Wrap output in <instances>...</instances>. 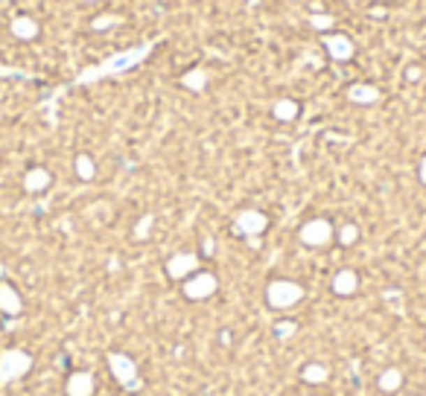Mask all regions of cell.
<instances>
[{
	"label": "cell",
	"mask_w": 426,
	"mask_h": 396,
	"mask_svg": "<svg viewBox=\"0 0 426 396\" xmlns=\"http://www.w3.org/2000/svg\"><path fill=\"white\" fill-rule=\"evenodd\" d=\"M149 47H152V44H140V47L126 50V53H120V56H111L105 64H96V68L82 70V73H79V82H82V85H85V82H94V79L117 76V73H123V70L132 68V64H138L140 59H146V53H149Z\"/></svg>",
	"instance_id": "cell-1"
},
{
	"label": "cell",
	"mask_w": 426,
	"mask_h": 396,
	"mask_svg": "<svg viewBox=\"0 0 426 396\" xmlns=\"http://www.w3.org/2000/svg\"><path fill=\"white\" fill-rule=\"evenodd\" d=\"M301 300H304V286H298L295 280H272L266 286V303L277 312H286L298 306Z\"/></svg>",
	"instance_id": "cell-2"
},
{
	"label": "cell",
	"mask_w": 426,
	"mask_h": 396,
	"mask_svg": "<svg viewBox=\"0 0 426 396\" xmlns=\"http://www.w3.org/2000/svg\"><path fill=\"white\" fill-rule=\"evenodd\" d=\"M32 370V356L24 350H3L0 353V390L9 388L12 382H18Z\"/></svg>",
	"instance_id": "cell-3"
},
{
	"label": "cell",
	"mask_w": 426,
	"mask_h": 396,
	"mask_svg": "<svg viewBox=\"0 0 426 396\" xmlns=\"http://www.w3.org/2000/svg\"><path fill=\"white\" fill-rule=\"evenodd\" d=\"M105 361H108L111 376L120 382V388L132 390V393L140 388V370H138V365H135L132 356H126V353H108Z\"/></svg>",
	"instance_id": "cell-4"
},
{
	"label": "cell",
	"mask_w": 426,
	"mask_h": 396,
	"mask_svg": "<svg viewBox=\"0 0 426 396\" xmlns=\"http://www.w3.org/2000/svg\"><path fill=\"white\" fill-rule=\"evenodd\" d=\"M219 289V280L213 271H196L184 280V297L187 300H207Z\"/></svg>",
	"instance_id": "cell-5"
},
{
	"label": "cell",
	"mask_w": 426,
	"mask_h": 396,
	"mask_svg": "<svg viewBox=\"0 0 426 396\" xmlns=\"http://www.w3.org/2000/svg\"><path fill=\"white\" fill-rule=\"evenodd\" d=\"M336 236V227L327 222V219H309L307 224H301L298 230V239L307 245V247H324L330 245Z\"/></svg>",
	"instance_id": "cell-6"
},
{
	"label": "cell",
	"mask_w": 426,
	"mask_h": 396,
	"mask_svg": "<svg viewBox=\"0 0 426 396\" xmlns=\"http://www.w3.org/2000/svg\"><path fill=\"white\" fill-rule=\"evenodd\" d=\"M266 227H269V216L266 213H260V210H240L237 219H234V234L249 236V239L260 236Z\"/></svg>",
	"instance_id": "cell-7"
},
{
	"label": "cell",
	"mask_w": 426,
	"mask_h": 396,
	"mask_svg": "<svg viewBox=\"0 0 426 396\" xmlns=\"http://www.w3.org/2000/svg\"><path fill=\"white\" fill-rule=\"evenodd\" d=\"M199 271V257L193 251H178L167 259V274L170 280H187L190 274Z\"/></svg>",
	"instance_id": "cell-8"
},
{
	"label": "cell",
	"mask_w": 426,
	"mask_h": 396,
	"mask_svg": "<svg viewBox=\"0 0 426 396\" xmlns=\"http://www.w3.org/2000/svg\"><path fill=\"white\" fill-rule=\"evenodd\" d=\"M324 50L330 53L333 61H351L353 59V41L348 36H339V32H333V36H327L324 38Z\"/></svg>",
	"instance_id": "cell-9"
},
{
	"label": "cell",
	"mask_w": 426,
	"mask_h": 396,
	"mask_svg": "<svg viewBox=\"0 0 426 396\" xmlns=\"http://www.w3.org/2000/svg\"><path fill=\"white\" fill-rule=\"evenodd\" d=\"M64 393L68 396H91L94 393V376L88 370H76L64 382Z\"/></svg>",
	"instance_id": "cell-10"
},
{
	"label": "cell",
	"mask_w": 426,
	"mask_h": 396,
	"mask_svg": "<svg viewBox=\"0 0 426 396\" xmlns=\"http://www.w3.org/2000/svg\"><path fill=\"white\" fill-rule=\"evenodd\" d=\"M330 289H333L339 297H351V294L359 289V274H356L353 268H341V271H336L333 280H330Z\"/></svg>",
	"instance_id": "cell-11"
},
{
	"label": "cell",
	"mask_w": 426,
	"mask_h": 396,
	"mask_svg": "<svg viewBox=\"0 0 426 396\" xmlns=\"http://www.w3.org/2000/svg\"><path fill=\"white\" fill-rule=\"evenodd\" d=\"M0 312H3V315H12V318L24 312L21 294L15 291V286H9V283H0Z\"/></svg>",
	"instance_id": "cell-12"
},
{
	"label": "cell",
	"mask_w": 426,
	"mask_h": 396,
	"mask_svg": "<svg viewBox=\"0 0 426 396\" xmlns=\"http://www.w3.org/2000/svg\"><path fill=\"white\" fill-rule=\"evenodd\" d=\"M50 184H53V175H50V169H44V167H32L24 175V190L27 192H44Z\"/></svg>",
	"instance_id": "cell-13"
},
{
	"label": "cell",
	"mask_w": 426,
	"mask_h": 396,
	"mask_svg": "<svg viewBox=\"0 0 426 396\" xmlns=\"http://www.w3.org/2000/svg\"><path fill=\"white\" fill-rule=\"evenodd\" d=\"M380 88H374V85H365V82H359V85H351L348 88V99L353 105H374V102H380Z\"/></svg>",
	"instance_id": "cell-14"
},
{
	"label": "cell",
	"mask_w": 426,
	"mask_h": 396,
	"mask_svg": "<svg viewBox=\"0 0 426 396\" xmlns=\"http://www.w3.org/2000/svg\"><path fill=\"white\" fill-rule=\"evenodd\" d=\"M38 21L36 18H27V15H21V18H15L12 21V36L15 38H21V41H32V38H38Z\"/></svg>",
	"instance_id": "cell-15"
},
{
	"label": "cell",
	"mask_w": 426,
	"mask_h": 396,
	"mask_svg": "<svg viewBox=\"0 0 426 396\" xmlns=\"http://www.w3.org/2000/svg\"><path fill=\"white\" fill-rule=\"evenodd\" d=\"M376 388L383 393H395L403 388V370L400 367H385L380 376H376Z\"/></svg>",
	"instance_id": "cell-16"
},
{
	"label": "cell",
	"mask_w": 426,
	"mask_h": 396,
	"mask_svg": "<svg viewBox=\"0 0 426 396\" xmlns=\"http://www.w3.org/2000/svg\"><path fill=\"white\" fill-rule=\"evenodd\" d=\"M298 102L295 99H277V102L272 105V114H274V120H281V123H292V120H298Z\"/></svg>",
	"instance_id": "cell-17"
},
{
	"label": "cell",
	"mask_w": 426,
	"mask_h": 396,
	"mask_svg": "<svg viewBox=\"0 0 426 396\" xmlns=\"http://www.w3.org/2000/svg\"><path fill=\"white\" fill-rule=\"evenodd\" d=\"M301 379H304L307 385H321V382L330 379V367H324V365H318V361H313V365L301 367Z\"/></svg>",
	"instance_id": "cell-18"
},
{
	"label": "cell",
	"mask_w": 426,
	"mask_h": 396,
	"mask_svg": "<svg viewBox=\"0 0 426 396\" xmlns=\"http://www.w3.org/2000/svg\"><path fill=\"white\" fill-rule=\"evenodd\" d=\"M73 172H76V178L79 181H94L96 178V163H94V158L91 155H76V160H73Z\"/></svg>",
	"instance_id": "cell-19"
},
{
	"label": "cell",
	"mask_w": 426,
	"mask_h": 396,
	"mask_svg": "<svg viewBox=\"0 0 426 396\" xmlns=\"http://www.w3.org/2000/svg\"><path fill=\"white\" fill-rule=\"evenodd\" d=\"M182 85L184 88H190V91H205V85H207V70L205 68H193V70H187L184 76H182Z\"/></svg>",
	"instance_id": "cell-20"
},
{
	"label": "cell",
	"mask_w": 426,
	"mask_h": 396,
	"mask_svg": "<svg viewBox=\"0 0 426 396\" xmlns=\"http://www.w3.org/2000/svg\"><path fill=\"white\" fill-rule=\"evenodd\" d=\"M123 18L120 15H114V12H108V15H96V18L91 21V29L94 32H105V29H111V26H117Z\"/></svg>",
	"instance_id": "cell-21"
},
{
	"label": "cell",
	"mask_w": 426,
	"mask_h": 396,
	"mask_svg": "<svg viewBox=\"0 0 426 396\" xmlns=\"http://www.w3.org/2000/svg\"><path fill=\"white\" fill-rule=\"evenodd\" d=\"M307 24L313 26V29H318V32H327L336 21H333V15H327V12H313V15L307 18Z\"/></svg>",
	"instance_id": "cell-22"
},
{
	"label": "cell",
	"mask_w": 426,
	"mask_h": 396,
	"mask_svg": "<svg viewBox=\"0 0 426 396\" xmlns=\"http://www.w3.org/2000/svg\"><path fill=\"white\" fill-rule=\"evenodd\" d=\"M336 236H339L341 245H353V242L359 239V227L348 222V224H341V227H339V234H336Z\"/></svg>",
	"instance_id": "cell-23"
},
{
	"label": "cell",
	"mask_w": 426,
	"mask_h": 396,
	"mask_svg": "<svg viewBox=\"0 0 426 396\" xmlns=\"http://www.w3.org/2000/svg\"><path fill=\"white\" fill-rule=\"evenodd\" d=\"M152 224H155V216H152V213H146V216L135 224V239H146V236H149Z\"/></svg>",
	"instance_id": "cell-24"
},
{
	"label": "cell",
	"mask_w": 426,
	"mask_h": 396,
	"mask_svg": "<svg viewBox=\"0 0 426 396\" xmlns=\"http://www.w3.org/2000/svg\"><path fill=\"white\" fill-rule=\"evenodd\" d=\"M295 333H298V323H295V321H281V323L274 326V335H277V338H284V341L292 338Z\"/></svg>",
	"instance_id": "cell-25"
},
{
	"label": "cell",
	"mask_w": 426,
	"mask_h": 396,
	"mask_svg": "<svg viewBox=\"0 0 426 396\" xmlns=\"http://www.w3.org/2000/svg\"><path fill=\"white\" fill-rule=\"evenodd\" d=\"M406 79H409V82H418V79H420V68H418V64H412V68L406 70Z\"/></svg>",
	"instance_id": "cell-26"
},
{
	"label": "cell",
	"mask_w": 426,
	"mask_h": 396,
	"mask_svg": "<svg viewBox=\"0 0 426 396\" xmlns=\"http://www.w3.org/2000/svg\"><path fill=\"white\" fill-rule=\"evenodd\" d=\"M418 178H420V184H426V155H423L420 163H418Z\"/></svg>",
	"instance_id": "cell-27"
}]
</instances>
